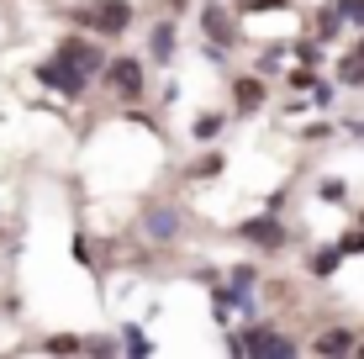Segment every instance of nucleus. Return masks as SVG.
Wrapping results in <instances>:
<instances>
[{
    "mask_svg": "<svg viewBox=\"0 0 364 359\" xmlns=\"http://www.w3.org/2000/svg\"><path fill=\"white\" fill-rule=\"evenodd\" d=\"M111 85H117L122 95H137V90H143V69H137V58H122V64H111Z\"/></svg>",
    "mask_w": 364,
    "mask_h": 359,
    "instance_id": "nucleus-5",
    "label": "nucleus"
},
{
    "mask_svg": "<svg viewBox=\"0 0 364 359\" xmlns=\"http://www.w3.org/2000/svg\"><path fill=\"white\" fill-rule=\"evenodd\" d=\"M317 195H322V201H343V180H322Z\"/></svg>",
    "mask_w": 364,
    "mask_h": 359,
    "instance_id": "nucleus-14",
    "label": "nucleus"
},
{
    "mask_svg": "<svg viewBox=\"0 0 364 359\" xmlns=\"http://www.w3.org/2000/svg\"><path fill=\"white\" fill-rule=\"evenodd\" d=\"M154 53H159V58H169V53H174V32H169V27H159V32H154Z\"/></svg>",
    "mask_w": 364,
    "mask_h": 359,
    "instance_id": "nucleus-11",
    "label": "nucleus"
},
{
    "mask_svg": "<svg viewBox=\"0 0 364 359\" xmlns=\"http://www.w3.org/2000/svg\"><path fill=\"white\" fill-rule=\"evenodd\" d=\"M37 80H43V85H53V90H64V95H80V90H85V74H80V64H69L64 53H58L53 64H43V69H37Z\"/></svg>",
    "mask_w": 364,
    "mask_h": 359,
    "instance_id": "nucleus-2",
    "label": "nucleus"
},
{
    "mask_svg": "<svg viewBox=\"0 0 364 359\" xmlns=\"http://www.w3.org/2000/svg\"><path fill=\"white\" fill-rule=\"evenodd\" d=\"M359 354H364V338H359Z\"/></svg>",
    "mask_w": 364,
    "mask_h": 359,
    "instance_id": "nucleus-17",
    "label": "nucleus"
},
{
    "mask_svg": "<svg viewBox=\"0 0 364 359\" xmlns=\"http://www.w3.org/2000/svg\"><path fill=\"white\" fill-rule=\"evenodd\" d=\"M232 349L237 354H264V359H291L296 343L285 338V333H274V328H248L243 338H232Z\"/></svg>",
    "mask_w": 364,
    "mask_h": 359,
    "instance_id": "nucleus-1",
    "label": "nucleus"
},
{
    "mask_svg": "<svg viewBox=\"0 0 364 359\" xmlns=\"http://www.w3.org/2000/svg\"><path fill=\"white\" fill-rule=\"evenodd\" d=\"M338 11H343V21H359L364 27V0H338Z\"/></svg>",
    "mask_w": 364,
    "mask_h": 359,
    "instance_id": "nucleus-12",
    "label": "nucleus"
},
{
    "mask_svg": "<svg viewBox=\"0 0 364 359\" xmlns=\"http://www.w3.org/2000/svg\"><path fill=\"white\" fill-rule=\"evenodd\" d=\"M174 227H180V217H174L169 206H154V212H148V232H154V238H174Z\"/></svg>",
    "mask_w": 364,
    "mask_h": 359,
    "instance_id": "nucleus-8",
    "label": "nucleus"
},
{
    "mask_svg": "<svg viewBox=\"0 0 364 359\" xmlns=\"http://www.w3.org/2000/svg\"><path fill=\"white\" fill-rule=\"evenodd\" d=\"M338 80H343V85H364V37L343 53V64H338Z\"/></svg>",
    "mask_w": 364,
    "mask_h": 359,
    "instance_id": "nucleus-7",
    "label": "nucleus"
},
{
    "mask_svg": "<svg viewBox=\"0 0 364 359\" xmlns=\"http://www.w3.org/2000/svg\"><path fill=\"white\" fill-rule=\"evenodd\" d=\"M85 21H90L95 32H122L132 21V6L127 0H95V6L85 11Z\"/></svg>",
    "mask_w": 364,
    "mask_h": 359,
    "instance_id": "nucleus-3",
    "label": "nucleus"
},
{
    "mask_svg": "<svg viewBox=\"0 0 364 359\" xmlns=\"http://www.w3.org/2000/svg\"><path fill=\"white\" fill-rule=\"evenodd\" d=\"M291 0H248V11H285Z\"/></svg>",
    "mask_w": 364,
    "mask_h": 359,
    "instance_id": "nucleus-16",
    "label": "nucleus"
},
{
    "mask_svg": "<svg viewBox=\"0 0 364 359\" xmlns=\"http://www.w3.org/2000/svg\"><path fill=\"white\" fill-rule=\"evenodd\" d=\"M243 238H254L259 249H280L285 243V227L274 217H259V222H243Z\"/></svg>",
    "mask_w": 364,
    "mask_h": 359,
    "instance_id": "nucleus-4",
    "label": "nucleus"
},
{
    "mask_svg": "<svg viewBox=\"0 0 364 359\" xmlns=\"http://www.w3.org/2000/svg\"><path fill=\"white\" fill-rule=\"evenodd\" d=\"M217 127H222V117H200V122H196V138H211Z\"/></svg>",
    "mask_w": 364,
    "mask_h": 359,
    "instance_id": "nucleus-15",
    "label": "nucleus"
},
{
    "mask_svg": "<svg viewBox=\"0 0 364 359\" xmlns=\"http://www.w3.org/2000/svg\"><path fill=\"white\" fill-rule=\"evenodd\" d=\"M343 254H364V227H354V232H343V243H338Z\"/></svg>",
    "mask_w": 364,
    "mask_h": 359,
    "instance_id": "nucleus-13",
    "label": "nucleus"
},
{
    "mask_svg": "<svg viewBox=\"0 0 364 359\" xmlns=\"http://www.w3.org/2000/svg\"><path fill=\"white\" fill-rule=\"evenodd\" d=\"M311 349H317V354H354V349H359V338H354L348 328H333V333H322Z\"/></svg>",
    "mask_w": 364,
    "mask_h": 359,
    "instance_id": "nucleus-6",
    "label": "nucleus"
},
{
    "mask_svg": "<svg viewBox=\"0 0 364 359\" xmlns=\"http://www.w3.org/2000/svg\"><path fill=\"white\" fill-rule=\"evenodd\" d=\"M237 106H243V111H254L259 101H264V85H259V80H237Z\"/></svg>",
    "mask_w": 364,
    "mask_h": 359,
    "instance_id": "nucleus-9",
    "label": "nucleus"
},
{
    "mask_svg": "<svg viewBox=\"0 0 364 359\" xmlns=\"http://www.w3.org/2000/svg\"><path fill=\"white\" fill-rule=\"evenodd\" d=\"M338 259H343V249H322L317 259H311V269H317V275H333V269H338Z\"/></svg>",
    "mask_w": 364,
    "mask_h": 359,
    "instance_id": "nucleus-10",
    "label": "nucleus"
}]
</instances>
